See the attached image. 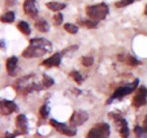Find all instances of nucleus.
<instances>
[{
    "mask_svg": "<svg viewBox=\"0 0 147 138\" xmlns=\"http://www.w3.org/2000/svg\"><path fill=\"white\" fill-rule=\"evenodd\" d=\"M53 50V44L43 37L32 38L29 45L23 50L22 55L25 58H37L50 53Z\"/></svg>",
    "mask_w": 147,
    "mask_h": 138,
    "instance_id": "nucleus-1",
    "label": "nucleus"
},
{
    "mask_svg": "<svg viewBox=\"0 0 147 138\" xmlns=\"http://www.w3.org/2000/svg\"><path fill=\"white\" fill-rule=\"evenodd\" d=\"M86 13L91 20L97 22L102 21L109 14V6L105 2L89 5L86 7Z\"/></svg>",
    "mask_w": 147,
    "mask_h": 138,
    "instance_id": "nucleus-2",
    "label": "nucleus"
},
{
    "mask_svg": "<svg viewBox=\"0 0 147 138\" xmlns=\"http://www.w3.org/2000/svg\"><path fill=\"white\" fill-rule=\"evenodd\" d=\"M139 83V79L136 78L134 80V81H133L132 83H127L126 85L123 86H120V87L117 88L116 90L114 91L113 94L111 95L110 98L109 99V100L106 102V104H111L113 101L116 100V99H123L124 96H127V95L130 94L132 92H134V91H136V89H137L138 85Z\"/></svg>",
    "mask_w": 147,
    "mask_h": 138,
    "instance_id": "nucleus-3",
    "label": "nucleus"
},
{
    "mask_svg": "<svg viewBox=\"0 0 147 138\" xmlns=\"http://www.w3.org/2000/svg\"><path fill=\"white\" fill-rule=\"evenodd\" d=\"M110 134V125L106 122H101L96 124L89 130L87 137H109Z\"/></svg>",
    "mask_w": 147,
    "mask_h": 138,
    "instance_id": "nucleus-4",
    "label": "nucleus"
},
{
    "mask_svg": "<svg viewBox=\"0 0 147 138\" xmlns=\"http://www.w3.org/2000/svg\"><path fill=\"white\" fill-rule=\"evenodd\" d=\"M50 124L56 131L62 135H66V136L73 137L77 134V129L76 127H73L71 125L68 126L65 123H62V122H57V120L54 119H52L50 120Z\"/></svg>",
    "mask_w": 147,
    "mask_h": 138,
    "instance_id": "nucleus-5",
    "label": "nucleus"
},
{
    "mask_svg": "<svg viewBox=\"0 0 147 138\" xmlns=\"http://www.w3.org/2000/svg\"><path fill=\"white\" fill-rule=\"evenodd\" d=\"M109 116H111L115 120L121 136L122 137H128L129 136V128L126 119H123L119 114L116 112H111L109 114Z\"/></svg>",
    "mask_w": 147,
    "mask_h": 138,
    "instance_id": "nucleus-6",
    "label": "nucleus"
},
{
    "mask_svg": "<svg viewBox=\"0 0 147 138\" xmlns=\"http://www.w3.org/2000/svg\"><path fill=\"white\" fill-rule=\"evenodd\" d=\"M147 103V88L142 86L138 89L132 99V105L136 109L144 106Z\"/></svg>",
    "mask_w": 147,
    "mask_h": 138,
    "instance_id": "nucleus-7",
    "label": "nucleus"
},
{
    "mask_svg": "<svg viewBox=\"0 0 147 138\" xmlns=\"http://www.w3.org/2000/svg\"><path fill=\"white\" fill-rule=\"evenodd\" d=\"M88 114L83 110L75 111L70 118V125L73 127L80 126L88 120Z\"/></svg>",
    "mask_w": 147,
    "mask_h": 138,
    "instance_id": "nucleus-8",
    "label": "nucleus"
},
{
    "mask_svg": "<svg viewBox=\"0 0 147 138\" xmlns=\"http://www.w3.org/2000/svg\"><path fill=\"white\" fill-rule=\"evenodd\" d=\"M15 124L17 130L14 131V137L28 133V121L25 115L23 114L17 115L15 119Z\"/></svg>",
    "mask_w": 147,
    "mask_h": 138,
    "instance_id": "nucleus-9",
    "label": "nucleus"
},
{
    "mask_svg": "<svg viewBox=\"0 0 147 138\" xmlns=\"http://www.w3.org/2000/svg\"><path fill=\"white\" fill-rule=\"evenodd\" d=\"M23 10L24 14L32 19H36L38 17L39 11L36 0H24L23 3Z\"/></svg>",
    "mask_w": 147,
    "mask_h": 138,
    "instance_id": "nucleus-10",
    "label": "nucleus"
},
{
    "mask_svg": "<svg viewBox=\"0 0 147 138\" xmlns=\"http://www.w3.org/2000/svg\"><path fill=\"white\" fill-rule=\"evenodd\" d=\"M17 110L18 106L12 101L3 99L0 102V113L3 116H9Z\"/></svg>",
    "mask_w": 147,
    "mask_h": 138,
    "instance_id": "nucleus-11",
    "label": "nucleus"
},
{
    "mask_svg": "<svg viewBox=\"0 0 147 138\" xmlns=\"http://www.w3.org/2000/svg\"><path fill=\"white\" fill-rule=\"evenodd\" d=\"M62 61V53H55L51 57L45 59L42 62V66L46 68L59 67Z\"/></svg>",
    "mask_w": 147,
    "mask_h": 138,
    "instance_id": "nucleus-12",
    "label": "nucleus"
},
{
    "mask_svg": "<svg viewBox=\"0 0 147 138\" xmlns=\"http://www.w3.org/2000/svg\"><path fill=\"white\" fill-rule=\"evenodd\" d=\"M17 63H18V57L13 55L9 57L6 62V69L10 76H14L16 74Z\"/></svg>",
    "mask_w": 147,
    "mask_h": 138,
    "instance_id": "nucleus-13",
    "label": "nucleus"
},
{
    "mask_svg": "<svg viewBox=\"0 0 147 138\" xmlns=\"http://www.w3.org/2000/svg\"><path fill=\"white\" fill-rule=\"evenodd\" d=\"M117 59L119 61L124 62V63H126L127 65L133 66V67L139 66V65L142 64V62H141L140 60H139L137 58H136L134 56L131 55H125L123 54H119L118 55Z\"/></svg>",
    "mask_w": 147,
    "mask_h": 138,
    "instance_id": "nucleus-14",
    "label": "nucleus"
},
{
    "mask_svg": "<svg viewBox=\"0 0 147 138\" xmlns=\"http://www.w3.org/2000/svg\"><path fill=\"white\" fill-rule=\"evenodd\" d=\"M34 27L41 32H47L50 30V25L44 19H40L36 21V22L34 23Z\"/></svg>",
    "mask_w": 147,
    "mask_h": 138,
    "instance_id": "nucleus-15",
    "label": "nucleus"
},
{
    "mask_svg": "<svg viewBox=\"0 0 147 138\" xmlns=\"http://www.w3.org/2000/svg\"><path fill=\"white\" fill-rule=\"evenodd\" d=\"M46 7L49 9L50 10L53 12H60L61 10L64 9L66 7L67 4H64V3H59L55 2V1H50V2L46 3Z\"/></svg>",
    "mask_w": 147,
    "mask_h": 138,
    "instance_id": "nucleus-16",
    "label": "nucleus"
},
{
    "mask_svg": "<svg viewBox=\"0 0 147 138\" xmlns=\"http://www.w3.org/2000/svg\"><path fill=\"white\" fill-rule=\"evenodd\" d=\"M17 27L22 34L25 35H30L31 34V28H30V24L27 22L20 21L17 23Z\"/></svg>",
    "mask_w": 147,
    "mask_h": 138,
    "instance_id": "nucleus-17",
    "label": "nucleus"
},
{
    "mask_svg": "<svg viewBox=\"0 0 147 138\" xmlns=\"http://www.w3.org/2000/svg\"><path fill=\"white\" fill-rule=\"evenodd\" d=\"M55 83L54 79L52 77L49 76L47 74L44 73L42 76V85L43 89H47L53 86Z\"/></svg>",
    "mask_w": 147,
    "mask_h": 138,
    "instance_id": "nucleus-18",
    "label": "nucleus"
},
{
    "mask_svg": "<svg viewBox=\"0 0 147 138\" xmlns=\"http://www.w3.org/2000/svg\"><path fill=\"white\" fill-rule=\"evenodd\" d=\"M14 20H15V14L12 11L7 12L1 17V22L3 23H11Z\"/></svg>",
    "mask_w": 147,
    "mask_h": 138,
    "instance_id": "nucleus-19",
    "label": "nucleus"
},
{
    "mask_svg": "<svg viewBox=\"0 0 147 138\" xmlns=\"http://www.w3.org/2000/svg\"><path fill=\"white\" fill-rule=\"evenodd\" d=\"M79 24H80V25L87 27V28L88 29H94L96 28V27L98 26V22L95 21V20L90 19V20H80V21L79 22Z\"/></svg>",
    "mask_w": 147,
    "mask_h": 138,
    "instance_id": "nucleus-20",
    "label": "nucleus"
},
{
    "mask_svg": "<svg viewBox=\"0 0 147 138\" xmlns=\"http://www.w3.org/2000/svg\"><path fill=\"white\" fill-rule=\"evenodd\" d=\"M64 29L65 31L72 34H76L78 32V27L76 24H71V23H65L64 24Z\"/></svg>",
    "mask_w": 147,
    "mask_h": 138,
    "instance_id": "nucleus-21",
    "label": "nucleus"
},
{
    "mask_svg": "<svg viewBox=\"0 0 147 138\" xmlns=\"http://www.w3.org/2000/svg\"><path fill=\"white\" fill-rule=\"evenodd\" d=\"M70 76L71 78H73V80L76 82L78 85H80L83 81V76L82 75L79 73L78 70H72L71 72L70 73Z\"/></svg>",
    "mask_w": 147,
    "mask_h": 138,
    "instance_id": "nucleus-22",
    "label": "nucleus"
},
{
    "mask_svg": "<svg viewBox=\"0 0 147 138\" xmlns=\"http://www.w3.org/2000/svg\"><path fill=\"white\" fill-rule=\"evenodd\" d=\"M50 108L49 107V106L47 104H44L40 108V111H39V113H40V116H41L42 119H45L48 117L49 114H50Z\"/></svg>",
    "mask_w": 147,
    "mask_h": 138,
    "instance_id": "nucleus-23",
    "label": "nucleus"
},
{
    "mask_svg": "<svg viewBox=\"0 0 147 138\" xmlns=\"http://www.w3.org/2000/svg\"><path fill=\"white\" fill-rule=\"evenodd\" d=\"M134 133L137 137H147V130L144 129L143 126H140L139 125L135 126L134 129Z\"/></svg>",
    "mask_w": 147,
    "mask_h": 138,
    "instance_id": "nucleus-24",
    "label": "nucleus"
},
{
    "mask_svg": "<svg viewBox=\"0 0 147 138\" xmlns=\"http://www.w3.org/2000/svg\"><path fill=\"white\" fill-rule=\"evenodd\" d=\"M135 0H119L114 4L116 8H123L133 4Z\"/></svg>",
    "mask_w": 147,
    "mask_h": 138,
    "instance_id": "nucleus-25",
    "label": "nucleus"
},
{
    "mask_svg": "<svg viewBox=\"0 0 147 138\" xmlns=\"http://www.w3.org/2000/svg\"><path fill=\"white\" fill-rule=\"evenodd\" d=\"M81 63L86 67H90L94 63V58L90 56H83L81 58Z\"/></svg>",
    "mask_w": 147,
    "mask_h": 138,
    "instance_id": "nucleus-26",
    "label": "nucleus"
},
{
    "mask_svg": "<svg viewBox=\"0 0 147 138\" xmlns=\"http://www.w3.org/2000/svg\"><path fill=\"white\" fill-rule=\"evenodd\" d=\"M53 22H54V24L55 26L60 25L63 22V14L61 12H57L53 16Z\"/></svg>",
    "mask_w": 147,
    "mask_h": 138,
    "instance_id": "nucleus-27",
    "label": "nucleus"
},
{
    "mask_svg": "<svg viewBox=\"0 0 147 138\" xmlns=\"http://www.w3.org/2000/svg\"><path fill=\"white\" fill-rule=\"evenodd\" d=\"M78 49V45H71V46H69L68 47L65 48V50H63L62 52V54H66L67 53H71V52H75Z\"/></svg>",
    "mask_w": 147,
    "mask_h": 138,
    "instance_id": "nucleus-28",
    "label": "nucleus"
},
{
    "mask_svg": "<svg viewBox=\"0 0 147 138\" xmlns=\"http://www.w3.org/2000/svg\"><path fill=\"white\" fill-rule=\"evenodd\" d=\"M17 2V0H5V4L8 7H13Z\"/></svg>",
    "mask_w": 147,
    "mask_h": 138,
    "instance_id": "nucleus-29",
    "label": "nucleus"
},
{
    "mask_svg": "<svg viewBox=\"0 0 147 138\" xmlns=\"http://www.w3.org/2000/svg\"><path fill=\"white\" fill-rule=\"evenodd\" d=\"M143 127L146 130H147V114L146 115V116H145L144 118V122H143Z\"/></svg>",
    "mask_w": 147,
    "mask_h": 138,
    "instance_id": "nucleus-30",
    "label": "nucleus"
},
{
    "mask_svg": "<svg viewBox=\"0 0 147 138\" xmlns=\"http://www.w3.org/2000/svg\"><path fill=\"white\" fill-rule=\"evenodd\" d=\"M4 45H6V44H4V40H2L1 41V48H3V47H4Z\"/></svg>",
    "mask_w": 147,
    "mask_h": 138,
    "instance_id": "nucleus-31",
    "label": "nucleus"
},
{
    "mask_svg": "<svg viewBox=\"0 0 147 138\" xmlns=\"http://www.w3.org/2000/svg\"><path fill=\"white\" fill-rule=\"evenodd\" d=\"M144 14H146V15L147 16V4H146V7H145V10H144Z\"/></svg>",
    "mask_w": 147,
    "mask_h": 138,
    "instance_id": "nucleus-32",
    "label": "nucleus"
}]
</instances>
